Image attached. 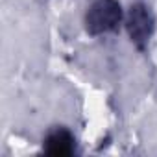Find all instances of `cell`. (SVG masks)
I'll return each mask as SVG.
<instances>
[{
    "label": "cell",
    "mask_w": 157,
    "mask_h": 157,
    "mask_svg": "<svg viewBox=\"0 0 157 157\" xmlns=\"http://www.w3.org/2000/svg\"><path fill=\"white\" fill-rule=\"evenodd\" d=\"M124 15L120 0H93L83 17L85 32L93 37L117 33L124 24Z\"/></svg>",
    "instance_id": "cell-1"
},
{
    "label": "cell",
    "mask_w": 157,
    "mask_h": 157,
    "mask_svg": "<svg viewBox=\"0 0 157 157\" xmlns=\"http://www.w3.org/2000/svg\"><path fill=\"white\" fill-rule=\"evenodd\" d=\"M157 19L151 11V8L144 2H135L128 8L124 15V28L128 32V37L131 44L139 50L144 52L155 33Z\"/></svg>",
    "instance_id": "cell-2"
},
{
    "label": "cell",
    "mask_w": 157,
    "mask_h": 157,
    "mask_svg": "<svg viewBox=\"0 0 157 157\" xmlns=\"http://www.w3.org/2000/svg\"><path fill=\"white\" fill-rule=\"evenodd\" d=\"M43 151L54 157H68L78 153V142L74 133L65 126H54L43 139Z\"/></svg>",
    "instance_id": "cell-3"
}]
</instances>
